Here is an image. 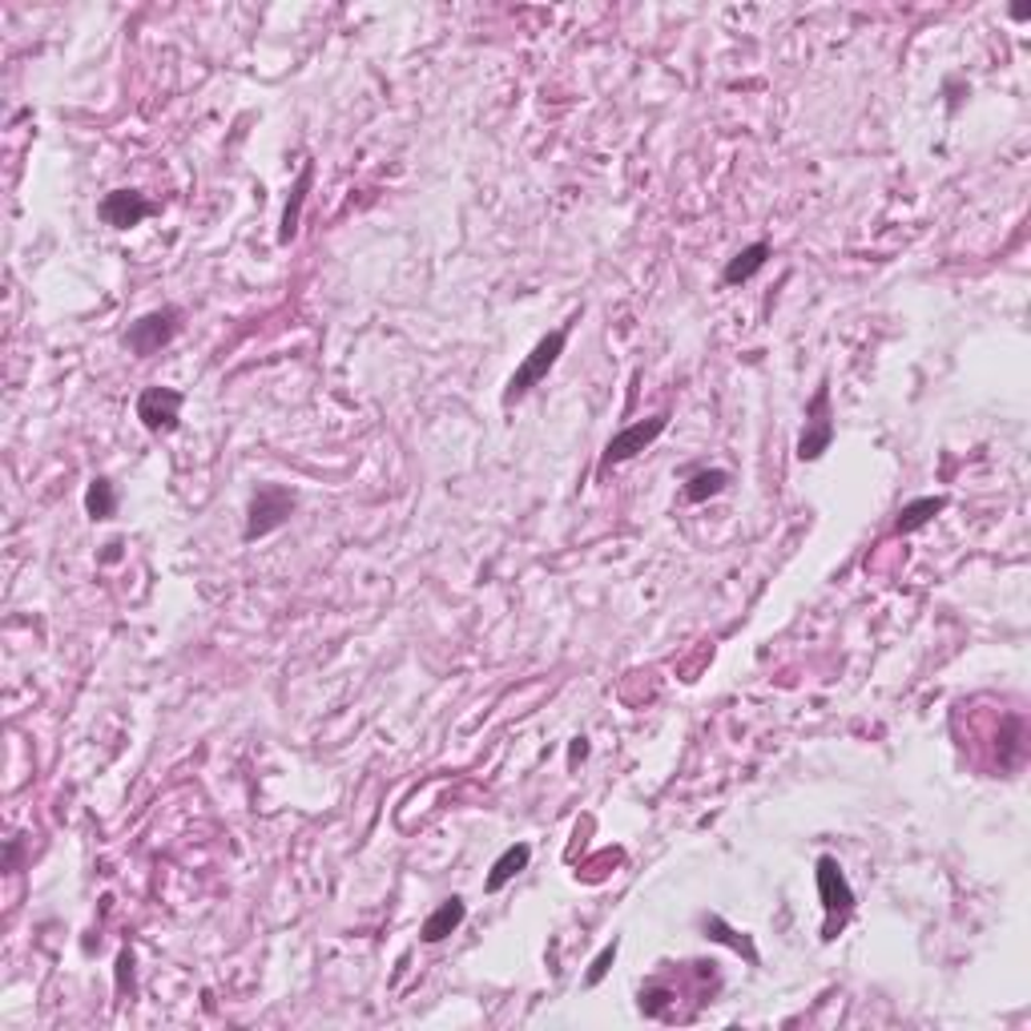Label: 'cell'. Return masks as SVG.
<instances>
[{"label":"cell","mask_w":1031,"mask_h":1031,"mask_svg":"<svg viewBox=\"0 0 1031 1031\" xmlns=\"http://www.w3.org/2000/svg\"><path fill=\"white\" fill-rule=\"evenodd\" d=\"M295 512V492H286L278 483H263L251 500V512H246V528H242V540L254 544V540L270 537L275 528H283Z\"/></svg>","instance_id":"3"},{"label":"cell","mask_w":1031,"mask_h":1031,"mask_svg":"<svg viewBox=\"0 0 1031 1031\" xmlns=\"http://www.w3.org/2000/svg\"><path fill=\"white\" fill-rule=\"evenodd\" d=\"M834 443V419H830V387H818L810 399V407H806V428H802V439H798V460L802 463H814L818 456H823L826 448Z\"/></svg>","instance_id":"5"},{"label":"cell","mask_w":1031,"mask_h":1031,"mask_svg":"<svg viewBox=\"0 0 1031 1031\" xmlns=\"http://www.w3.org/2000/svg\"><path fill=\"white\" fill-rule=\"evenodd\" d=\"M310 182H315V165H303V174H298L295 190H290V202H286L283 210V226H278V242H290L298 234V214H303V202H307V190Z\"/></svg>","instance_id":"12"},{"label":"cell","mask_w":1031,"mask_h":1031,"mask_svg":"<svg viewBox=\"0 0 1031 1031\" xmlns=\"http://www.w3.org/2000/svg\"><path fill=\"white\" fill-rule=\"evenodd\" d=\"M766 258H769V246L766 242H754V246H746L742 254H734L729 258V266H725V275H722V283L725 286H737V283H749V278L766 266Z\"/></svg>","instance_id":"11"},{"label":"cell","mask_w":1031,"mask_h":1031,"mask_svg":"<svg viewBox=\"0 0 1031 1031\" xmlns=\"http://www.w3.org/2000/svg\"><path fill=\"white\" fill-rule=\"evenodd\" d=\"M947 508V500L943 496H922V500H915V504H907L899 512V524H895V532L899 537H907V532H915V528H922L931 516H939Z\"/></svg>","instance_id":"13"},{"label":"cell","mask_w":1031,"mask_h":1031,"mask_svg":"<svg viewBox=\"0 0 1031 1031\" xmlns=\"http://www.w3.org/2000/svg\"><path fill=\"white\" fill-rule=\"evenodd\" d=\"M182 404H186V396L174 391V387H145L142 399H137V419L145 423V431L170 436L177 428V419H182Z\"/></svg>","instance_id":"6"},{"label":"cell","mask_w":1031,"mask_h":1031,"mask_svg":"<svg viewBox=\"0 0 1031 1031\" xmlns=\"http://www.w3.org/2000/svg\"><path fill=\"white\" fill-rule=\"evenodd\" d=\"M613 959H616V939H613V943L604 947V951L593 959V971H589V983H601V979H604V971H609V963H613Z\"/></svg>","instance_id":"16"},{"label":"cell","mask_w":1031,"mask_h":1031,"mask_svg":"<svg viewBox=\"0 0 1031 1031\" xmlns=\"http://www.w3.org/2000/svg\"><path fill=\"white\" fill-rule=\"evenodd\" d=\"M154 214H157V202L145 198L142 190H113V194L101 198V218L110 222L113 231H130L137 222L154 218Z\"/></svg>","instance_id":"8"},{"label":"cell","mask_w":1031,"mask_h":1031,"mask_svg":"<svg viewBox=\"0 0 1031 1031\" xmlns=\"http://www.w3.org/2000/svg\"><path fill=\"white\" fill-rule=\"evenodd\" d=\"M569 330H572V323H564V327H557L552 335H544V339L532 347V355H528L524 363H520V371L512 375V384H508V391H504V404H516V399H524L532 387L544 379V375L557 367V359L564 355V343H569Z\"/></svg>","instance_id":"2"},{"label":"cell","mask_w":1031,"mask_h":1031,"mask_svg":"<svg viewBox=\"0 0 1031 1031\" xmlns=\"http://www.w3.org/2000/svg\"><path fill=\"white\" fill-rule=\"evenodd\" d=\"M665 428H670V416H653V419H641V423H633V428H625V431H616V436L609 439L604 456H601V472H609V468H616V463L641 456V451H645Z\"/></svg>","instance_id":"7"},{"label":"cell","mask_w":1031,"mask_h":1031,"mask_svg":"<svg viewBox=\"0 0 1031 1031\" xmlns=\"http://www.w3.org/2000/svg\"><path fill=\"white\" fill-rule=\"evenodd\" d=\"M85 512L93 516V520H110V516L118 512V492H113V483L105 480V476H98V480L89 483Z\"/></svg>","instance_id":"15"},{"label":"cell","mask_w":1031,"mask_h":1031,"mask_svg":"<svg viewBox=\"0 0 1031 1031\" xmlns=\"http://www.w3.org/2000/svg\"><path fill=\"white\" fill-rule=\"evenodd\" d=\"M725 483H729V472H722V468H710V472H697L690 476V483H685V500L690 504H702V500H710V496L725 492Z\"/></svg>","instance_id":"14"},{"label":"cell","mask_w":1031,"mask_h":1031,"mask_svg":"<svg viewBox=\"0 0 1031 1031\" xmlns=\"http://www.w3.org/2000/svg\"><path fill=\"white\" fill-rule=\"evenodd\" d=\"M814 878H818V895H823V907H826L823 935H826V939H834V935L846 927L850 911H855V890H850V882H846L843 867H838V858H830V855L818 858V870H814Z\"/></svg>","instance_id":"1"},{"label":"cell","mask_w":1031,"mask_h":1031,"mask_svg":"<svg viewBox=\"0 0 1031 1031\" xmlns=\"http://www.w3.org/2000/svg\"><path fill=\"white\" fill-rule=\"evenodd\" d=\"M177 327H182V310L177 307L150 310V315H142L130 330H125V347H130L133 355H142V359L145 355H157L165 343L177 335Z\"/></svg>","instance_id":"4"},{"label":"cell","mask_w":1031,"mask_h":1031,"mask_svg":"<svg viewBox=\"0 0 1031 1031\" xmlns=\"http://www.w3.org/2000/svg\"><path fill=\"white\" fill-rule=\"evenodd\" d=\"M528 862H532V846H528V843L508 846L504 855L496 858V867H492V875H488V882H483V890H488V895H496V890H504L508 882H512V878L528 867Z\"/></svg>","instance_id":"10"},{"label":"cell","mask_w":1031,"mask_h":1031,"mask_svg":"<svg viewBox=\"0 0 1031 1031\" xmlns=\"http://www.w3.org/2000/svg\"><path fill=\"white\" fill-rule=\"evenodd\" d=\"M468 919V907H463L460 895H451L448 902H439L436 911L423 919V927H419V935H423V943H443L460 922Z\"/></svg>","instance_id":"9"}]
</instances>
